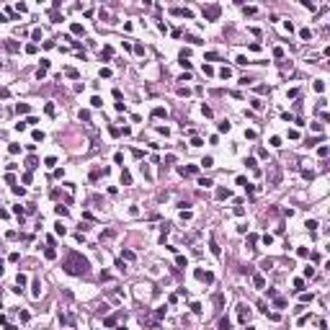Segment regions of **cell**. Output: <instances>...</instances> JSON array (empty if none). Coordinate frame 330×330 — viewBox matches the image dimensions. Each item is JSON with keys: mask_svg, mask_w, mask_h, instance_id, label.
Listing matches in <instances>:
<instances>
[{"mask_svg": "<svg viewBox=\"0 0 330 330\" xmlns=\"http://www.w3.org/2000/svg\"><path fill=\"white\" fill-rule=\"evenodd\" d=\"M62 268H65V274H70V276H88L90 274V263H88L83 258V253H77V250H70L62 258Z\"/></svg>", "mask_w": 330, "mask_h": 330, "instance_id": "obj_1", "label": "cell"}, {"mask_svg": "<svg viewBox=\"0 0 330 330\" xmlns=\"http://www.w3.org/2000/svg\"><path fill=\"white\" fill-rule=\"evenodd\" d=\"M219 13H222V8H219V5H214V3L204 5V18H207V21H217Z\"/></svg>", "mask_w": 330, "mask_h": 330, "instance_id": "obj_2", "label": "cell"}, {"mask_svg": "<svg viewBox=\"0 0 330 330\" xmlns=\"http://www.w3.org/2000/svg\"><path fill=\"white\" fill-rule=\"evenodd\" d=\"M266 178H268V183H274V186H276V183L281 181V168H278L276 163H271V168H268V173H266Z\"/></svg>", "mask_w": 330, "mask_h": 330, "instance_id": "obj_3", "label": "cell"}, {"mask_svg": "<svg viewBox=\"0 0 330 330\" xmlns=\"http://www.w3.org/2000/svg\"><path fill=\"white\" fill-rule=\"evenodd\" d=\"M196 278H199V281H207V284H211V281H214V276H211L209 271H201V268L196 271Z\"/></svg>", "mask_w": 330, "mask_h": 330, "instance_id": "obj_4", "label": "cell"}, {"mask_svg": "<svg viewBox=\"0 0 330 330\" xmlns=\"http://www.w3.org/2000/svg\"><path fill=\"white\" fill-rule=\"evenodd\" d=\"M237 317H240V322H245L248 317H250V310H248L245 304H240V307H237Z\"/></svg>", "mask_w": 330, "mask_h": 330, "instance_id": "obj_5", "label": "cell"}, {"mask_svg": "<svg viewBox=\"0 0 330 330\" xmlns=\"http://www.w3.org/2000/svg\"><path fill=\"white\" fill-rule=\"evenodd\" d=\"M5 49H8V52H18V49H21V44H16L13 39H5Z\"/></svg>", "mask_w": 330, "mask_h": 330, "instance_id": "obj_6", "label": "cell"}, {"mask_svg": "<svg viewBox=\"0 0 330 330\" xmlns=\"http://www.w3.org/2000/svg\"><path fill=\"white\" fill-rule=\"evenodd\" d=\"M209 250H211V255H214V258H219V255H222V250H219V245L214 243V240H209Z\"/></svg>", "mask_w": 330, "mask_h": 330, "instance_id": "obj_7", "label": "cell"}, {"mask_svg": "<svg viewBox=\"0 0 330 330\" xmlns=\"http://www.w3.org/2000/svg\"><path fill=\"white\" fill-rule=\"evenodd\" d=\"M253 284H255L258 289H263V286H266V278H263L261 274H255V276H253Z\"/></svg>", "mask_w": 330, "mask_h": 330, "instance_id": "obj_8", "label": "cell"}, {"mask_svg": "<svg viewBox=\"0 0 330 330\" xmlns=\"http://www.w3.org/2000/svg\"><path fill=\"white\" fill-rule=\"evenodd\" d=\"M31 294H34V297H41V284H39V278H34V286H31Z\"/></svg>", "mask_w": 330, "mask_h": 330, "instance_id": "obj_9", "label": "cell"}, {"mask_svg": "<svg viewBox=\"0 0 330 330\" xmlns=\"http://www.w3.org/2000/svg\"><path fill=\"white\" fill-rule=\"evenodd\" d=\"M121 183L124 186H132V173L129 170H121Z\"/></svg>", "mask_w": 330, "mask_h": 330, "instance_id": "obj_10", "label": "cell"}, {"mask_svg": "<svg viewBox=\"0 0 330 330\" xmlns=\"http://www.w3.org/2000/svg\"><path fill=\"white\" fill-rule=\"evenodd\" d=\"M227 196H230V188H222V186H219V188H217V199L222 201V199H227Z\"/></svg>", "mask_w": 330, "mask_h": 330, "instance_id": "obj_11", "label": "cell"}, {"mask_svg": "<svg viewBox=\"0 0 330 330\" xmlns=\"http://www.w3.org/2000/svg\"><path fill=\"white\" fill-rule=\"evenodd\" d=\"M114 57V49L111 47H103V52H101V60H111Z\"/></svg>", "mask_w": 330, "mask_h": 330, "instance_id": "obj_12", "label": "cell"}, {"mask_svg": "<svg viewBox=\"0 0 330 330\" xmlns=\"http://www.w3.org/2000/svg\"><path fill=\"white\" fill-rule=\"evenodd\" d=\"M26 281H28V276H26V274H18V276H16V284H18V286H23Z\"/></svg>", "mask_w": 330, "mask_h": 330, "instance_id": "obj_13", "label": "cell"}, {"mask_svg": "<svg viewBox=\"0 0 330 330\" xmlns=\"http://www.w3.org/2000/svg\"><path fill=\"white\" fill-rule=\"evenodd\" d=\"M214 304H217V310H222V304H224V297H222V294H214Z\"/></svg>", "mask_w": 330, "mask_h": 330, "instance_id": "obj_14", "label": "cell"}, {"mask_svg": "<svg viewBox=\"0 0 330 330\" xmlns=\"http://www.w3.org/2000/svg\"><path fill=\"white\" fill-rule=\"evenodd\" d=\"M65 75H67V77H72V80H77L80 75H77V70H72V67H67V70H65Z\"/></svg>", "mask_w": 330, "mask_h": 330, "instance_id": "obj_15", "label": "cell"}, {"mask_svg": "<svg viewBox=\"0 0 330 330\" xmlns=\"http://www.w3.org/2000/svg\"><path fill=\"white\" fill-rule=\"evenodd\" d=\"M28 108H31L28 103H18V106H16V111H18V114H28Z\"/></svg>", "mask_w": 330, "mask_h": 330, "instance_id": "obj_16", "label": "cell"}, {"mask_svg": "<svg viewBox=\"0 0 330 330\" xmlns=\"http://www.w3.org/2000/svg\"><path fill=\"white\" fill-rule=\"evenodd\" d=\"M201 165H204V168H211V165H214V157H209V155H207V157L201 160Z\"/></svg>", "mask_w": 330, "mask_h": 330, "instance_id": "obj_17", "label": "cell"}, {"mask_svg": "<svg viewBox=\"0 0 330 330\" xmlns=\"http://www.w3.org/2000/svg\"><path fill=\"white\" fill-rule=\"evenodd\" d=\"M54 227H57V235H67V227H65L62 222H57Z\"/></svg>", "mask_w": 330, "mask_h": 330, "instance_id": "obj_18", "label": "cell"}, {"mask_svg": "<svg viewBox=\"0 0 330 330\" xmlns=\"http://www.w3.org/2000/svg\"><path fill=\"white\" fill-rule=\"evenodd\" d=\"M219 330H230V320H227V317L219 320Z\"/></svg>", "mask_w": 330, "mask_h": 330, "instance_id": "obj_19", "label": "cell"}, {"mask_svg": "<svg viewBox=\"0 0 330 330\" xmlns=\"http://www.w3.org/2000/svg\"><path fill=\"white\" fill-rule=\"evenodd\" d=\"M315 90L322 93V90H325V83H322V80H315Z\"/></svg>", "mask_w": 330, "mask_h": 330, "instance_id": "obj_20", "label": "cell"}, {"mask_svg": "<svg viewBox=\"0 0 330 330\" xmlns=\"http://www.w3.org/2000/svg\"><path fill=\"white\" fill-rule=\"evenodd\" d=\"M152 116H157V119H163V116H165V108H160V106H157L155 111H152Z\"/></svg>", "mask_w": 330, "mask_h": 330, "instance_id": "obj_21", "label": "cell"}, {"mask_svg": "<svg viewBox=\"0 0 330 330\" xmlns=\"http://www.w3.org/2000/svg\"><path fill=\"white\" fill-rule=\"evenodd\" d=\"M121 255H124V261H134V253L132 250H121Z\"/></svg>", "mask_w": 330, "mask_h": 330, "instance_id": "obj_22", "label": "cell"}, {"mask_svg": "<svg viewBox=\"0 0 330 330\" xmlns=\"http://www.w3.org/2000/svg\"><path fill=\"white\" fill-rule=\"evenodd\" d=\"M90 103H93V108H101V106H103V103H101V98H98V96H93V98H90Z\"/></svg>", "mask_w": 330, "mask_h": 330, "instance_id": "obj_23", "label": "cell"}, {"mask_svg": "<svg viewBox=\"0 0 330 330\" xmlns=\"http://www.w3.org/2000/svg\"><path fill=\"white\" fill-rule=\"evenodd\" d=\"M191 217H194V214H191V211H188V209H186V211H181V219H183V222H188V219H191Z\"/></svg>", "mask_w": 330, "mask_h": 330, "instance_id": "obj_24", "label": "cell"}, {"mask_svg": "<svg viewBox=\"0 0 330 330\" xmlns=\"http://www.w3.org/2000/svg\"><path fill=\"white\" fill-rule=\"evenodd\" d=\"M44 255H47V258H49V261H52V258H57V253L52 250V248H47V250H44Z\"/></svg>", "mask_w": 330, "mask_h": 330, "instance_id": "obj_25", "label": "cell"}, {"mask_svg": "<svg viewBox=\"0 0 330 330\" xmlns=\"http://www.w3.org/2000/svg\"><path fill=\"white\" fill-rule=\"evenodd\" d=\"M250 103H253V108H255V111H261V108H263V101H258V98H255V101H250Z\"/></svg>", "mask_w": 330, "mask_h": 330, "instance_id": "obj_26", "label": "cell"}, {"mask_svg": "<svg viewBox=\"0 0 330 330\" xmlns=\"http://www.w3.org/2000/svg\"><path fill=\"white\" fill-rule=\"evenodd\" d=\"M72 34L80 36V34H83V26H80V23H72Z\"/></svg>", "mask_w": 330, "mask_h": 330, "instance_id": "obj_27", "label": "cell"}, {"mask_svg": "<svg viewBox=\"0 0 330 330\" xmlns=\"http://www.w3.org/2000/svg\"><path fill=\"white\" fill-rule=\"evenodd\" d=\"M302 39H304V41L312 39V31H310V28H302Z\"/></svg>", "mask_w": 330, "mask_h": 330, "instance_id": "obj_28", "label": "cell"}, {"mask_svg": "<svg viewBox=\"0 0 330 330\" xmlns=\"http://www.w3.org/2000/svg\"><path fill=\"white\" fill-rule=\"evenodd\" d=\"M8 150H10V155H18V150H21V147H18L16 142H10V147H8Z\"/></svg>", "mask_w": 330, "mask_h": 330, "instance_id": "obj_29", "label": "cell"}, {"mask_svg": "<svg viewBox=\"0 0 330 330\" xmlns=\"http://www.w3.org/2000/svg\"><path fill=\"white\" fill-rule=\"evenodd\" d=\"M54 211H57V214H60V217H65V214H67V207H62V204H60V207H57Z\"/></svg>", "mask_w": 330, "mask_h": 330, "instance_id": "obj_30", "label": "cell"}, {"mask_svg": "<svg viewBox=\"0 0 330 330\" xmlns=\"http://www.w3.org/2000/svg\"><path fill=\"white\" fill-rule=\"evenodd\" d=\"M142 175H147V181H152V173H150L147 165H142Z\"/></svg>", "mask_w": 330, "mask_h": 330, "instance_id": "obj_31", "label": "cell"}, {"mask_svg": "<svg viewBox=\"0 0 330 330\" xmlns=\"http://www.w3.org/2000/svg\"><path fill=\"white\" fill-rule=\"evenodd\" d=\"M237 186H243V188H248V186H250V183H248V181L243 178V175H240V178H237Z\"/></svg>", "mask_w": 330, "mask_h": 330, "instance_id": "obj_32", "label": "cell"}, {"mask_svg": "<svg viewBox=\"0 0 330 330\" xmlns=\"http://www.w3.org/2000/svg\"><path fill=\"white\" fill-rule=\"evenodd\" d=\"M219 132H230V121H222V124H219Z\"/></svg>", "mask_w": 330, "mask_h": 330, "instance_id": "obj_33", "label": "cell"}, {"mask_svg": "<svg viewBox=\"0 0 330 330\" xmlns=\"http://www.w3.org/2000/svg\"><path fill=\"white\" fill-rule=\"evenodd\" d=\"M13 194H18V196H23V194H26V188H23V186H16V188H13Z\"/></svg>", "mask_w": 330, "mask_h": 330, "instance_id": "obj_34", "label": "cell"}, {"mask_svg": "<svg viewBox=\"0 0 330 330\" xmlns=\"http://www.w3.org/2000/svg\"><path fill=\"white\" fill-rule=\"evenodd\" d=\"M155 317L160 320V317H165V307H157V312H155Z\"/></svg>", "mask_w": 330, "mask_h": 330, "instance_id": "obj_35", "label": "cell"}, {"mask_svg": "<svg viewBox=\"0 0 330 330\" xmlns=\"http://www.w3.org/2000/svg\"><path fill=\"white\" fill-rule=\"evenodd\" d=\"M199 186H207V188H209V186H214V183H211L209 178H201V181H199Z\"/></svg>", "mask_w": 330, "mask_h": 330, "instance_id": "obj_36", "label": "cell"}, {"mask_svg": "<svg viewBox=\"0 0 330 330\" xmlns=\"http://www.w3.org/2000/svg\"><path fill=\"white\" fill-rule=\"evenodd\" d=\"M304 276H307V278H312V276H315V268H312V266H310V268H304Z\"/></svg>", "mask_w": 330, "mask_h": 330, "instance_id": "obj_37", "label": "cell"}, {"mask_svg": "<svg viewBox=\"0 0 330 330\" xmlns=\"http://www.w3.org/2000/svg\"><path fill=\"white\" fill-rule=\"evenodd\" d=\"M10 96V90H8V88H0V98H8Z\"/></svg>", "mask_w": 330, "mask_h": 330, "instance_id": "obj_38", "label": "cell"}, {"mask_svg": "<svg viewBox=\"0 0 330 330\" xmlns=\"http://www.w3.org/2000/svg\"><path fill=\"white\" fill-rule=\"evenodd\" d=\"M116 330H127V328H116Z\"/></svg>", "mask_w": 330, "mask_h": 330, "instance_id": "obj_39", "label": "cell"}]
</instances>
